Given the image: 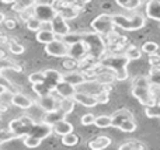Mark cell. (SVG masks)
<instances>
[{
  "mask_svg": "<svg viewBox=\"0 0 160 150\" xmlns=\"http://www.w3.org/2000/svg\"><path fill=\"white\" fill-rule=\"evenodd\" d=\"M131 94L142 104V105H153L156 103V97L152 93V84H150L148 76H136L132 80Z\"/></svg>",
  "mask_w": 160,
  "mask_h": 150,
  "instance_id": "6da1fadb",
  "label": "cell"
},
{
  "mask_svg": "<svg viewBox=\"0 0 160 150\" xmlns=\"http://www.w3.org/2000/svg\"><path fill=\"white\" fill-rule=\"evenodd\" d=\"M82 39L87 45V56L91 62H100V59L107 53V42L102 35L97 32H82Z\"/></svg>",
  "mask_w": 160,
  "mask_h": 150,
  "instance_id": "7a4b0ae2",
  "label": "cell"
},
{
  "mask_svg": "<svg viewBox=\"0 0 160 150\" xmlns=\"http://www.w3.org/2000/svg\"><path fill=\"white\" fill-rule=\"evenodd\" d=\"M129 59L125 55H107L105 53L101 59H100V65L105 69H110L115 75L117 81H125L128 79V70L127 66L129 63Z\"/></svg>",
  "mask_w": 160,
  "mask_h": 150,
  "instance_id": "3957f363",
  "label": "cell"
},
{
  "mask_svg": "<svg viewBox=\"0 0 160 150\" xmlns=\"http://www.w3.org/2000/svg\"><path fill=\"white\" fill-rule=\"evenodd\" d=\"M112 21L115 27H119L125 31H136L143 28L145 17L142 14H133L131 17H127L124 14H112Z\"/></svg>",
  "mask_w": 160,
  "mask_h": 150,
  "instance_id": "277c9868",
  "label": "cell"
},
{
  "mask_svg": "<svg viewBox=\"0 0 160 150\" xmlns=\"http://www.w3.org/2000/svg\"><path fill=\"white\" fill-rule=\"evenodd\" d=\"M34 123H35V121H34L32 118L27 117V115H22V117L10 121V123H8V131L16 138H24L30 133Z\"/></svg>",
  "mask_w": 160,
  "mask_h": 150,
  "instance_id": "5b68a950",
  "label": "cell"
},
{
  "mask_svg": "<svg viewBox=\"0 0 160 150\" xmlns=\"http://www.w3.org/2000/svg\"><path fill=\"white\" fill-rule=\"evenodd\" d=\"M91 28H93L94 32L100 34V35H108L110 32H112L114 28H115V24L112 21V14L102 13L97 16L91 21Z\"/></svg>",
  "mask_w": 160,
  "mask_h": 150,
  "instance_id": "8992f818",
  "label": "cell"
},
{
  "mask_svg": "<svg viewBox=\"0 0 160 150\" xmlns=\"http://www.w3.org/2000/svg\"><path fill=\"white\" fill-rule=\"evenodd\" d=\"M51 6L55 10V13L61 14L65 20H73L79 16V11L73 7L72 2L69 0H52Z\"/></svg>",
  "mask_w": 160,
  "mask_h": 150,
  "instance_id": "52a82bcc",
  "label": "cell"
},
{
  "mask_svg": "<svg viewBox=\"0 0 160 150\" xmlns=\"http://www.w3.org/2000/svg\"><path fill=\"white\" fill-rule=\"evenodd\" d=\"M55 14L56 13L51 3H35L32 7V16L37 17L41 22H51Z\"/></svg>",
  "mask_w": 160,
  "mask_h": 150,
  "instance_id": "ba28073f",
  "label": "cell"
},
{
  "mask_svg": "<svg viewBox=\"0 0 160 150\" xmlns=\"http://www.w3.org/2000/svg\"><path fill=\"white\" fill-rule=\"evenodd\" d=\"M45 52L53 58H65L68 56V45L63 39L55 38L49 44H45Z\"/></svg>",
  "mask_w": 160,
  "mask_h": 150,
  "instance_id": "9c48e42d",
  "label": "cell"
},
{
  "mask_svg": "<svg viewBox=\"0 0 160 150\" xmlns=\"http://www.w3.org/2000/svg\"><path fill=\"white\" fill-rule=\"evenodd\" d=\"M51 30H52V32L55 34V36L58 39H62V36H65L68 32H70V27L68 25L66 20L58 13L55 14V17L51 21Z\"/></svg>",
  "mask_w": 160,
  "mask_h": 150,
  "instance_id": "30bf717a",
  "label": "cell"
},
{
  "mask_svg": "<svg viewBox=\"0 0 160 150\" xmlns=\"http://www.w3.org/2000/svg\"><path fill=\"white\" fill-rule=\"evenodd\" d=\"M68 56L75 59V60H82L83 58H86L87 56V45L84 44V41L80 39V41L68 45Z\"/></svg>",
  "mask_w": 160,
  "mask_h": 150,
  "instance_id": "8fae6325",
  "label": "cell"
},
{
  "mask_svg": "<svg viewBox=\"0 0 160 150\" xmlns=\"http://www.w3.org/2000/svg\"><path fill=\"white\" fill-rule=\"evenodd\" d=\"M42 73H44V81H42V84L52 93L55 90L56 84L62 80V73L55 69H47Z\"/></svg>",
  "mask_w": 160,
  "mask_h": 150,
  "instance_id": "7c38bea8",
  "label": "cell"
},
{
  "mask_svg": "<svg viewBox=\"0 0 160 150\" xmlns=\"http://www.w3.org/2000/svg\"><path fill=\"white\" fill-rule=\"evenodd\" d=\"M51 133H52V126L51 125H48V123H45V122H35L28 135L37 138V139H39V140H44L45 138H48Z\"/></svg>",
  "mask_w": 160,
  "mask_h": 150,
  "instance_id": "4fadbf2b",
  "label": "cell"
},
{
  "mask_svg": "<svg viewBox=\"0 0 160 150\" xmlns=\"http://www.w3.org/2000/svg\"><path fill=\"white\" fill-rule=\"evenodd\" d=\"M73 100H75V103H78L83 107H88V108L98 105L97 100H96V95L88 94V93H84V91H80V90H76V93L73 94Z\"/></svg>",
  "mask_w": 160,
  "mask_h": 150,
  "instance_id": "5bb4252c",
  "label": "cell"
},
{
  "mask_svg": "<svg viewBox=\"0 0 160 150\" xmlns=\"http://www.w3.org/2000/svg\"><path fill=\"white\" fill-rule=\"evenodd\" d=\"M37 104H38L45 112L56 109L59 107V101L56 100V97L52 93H49V94H47V95H41V97L38 98V101H37Z\"/></svg>",
  "mask_w": 160,
  "mask_h": 150,
  "instance_id": "9a60e30c",
  "label": "cell"
},
{
  "mask_svg": "<svg viewBox=\"0 0 160 150\" xmlns=\"http://www.w3.org/2000/svg\"><path fill=\"white\" fill-rule=\"evenodd\" d=\"M62 80L72 84V86H75L78 89V86H80L82 83L86 81V77L80 70H70L68 73H62Z\"/></svg>",
  "mask_w": 160,
  "mask_h": 150,
  "instance_id": "2e32d148",
  "label": "cell"
},
{
  "mask_svg": "<svg viewBox=\"0 0 160 150\" xmlns=\"http://www.w3.org/2000/svg\"><path fill=\"white\" fill-rule=\"evenodd\" d=\"M10 104H13V105H16L17 108H21V109H28L34 105L31 98H28L27 95L21 94V93H17V91L13 93V95H11Z\"/></svg>",
  "mask_w": 160,
  "mask_h": 150,
  "instance_id": "e0dca14e",
  "label": "cell"
},
{
  "mask_svg": "<svg viewBox=\"0 0 160 150\" xmlns=\"http://www.w3.org/2000/svg\"><path fill=\"white\" fill-rule=\"evenodd\" d=\"M52 93H56L61 98H66V97H73V94L76 93V87L72 86V84L66 83V81L61 80L58 84H56L55 90Z\"/></svg>",
  "mask_w": 160,
  "mask_h": 150,
  "instance_id": "ac0fdd59",
  "label": "cell"
},
{
  "mask_svg": "<svg viewBox=\"0 0 160 150\" xmlns=\"http://www.w3.org/2000/svg\"><path fill=\"white\" fill-rule=\"evenodd\" d=\"M66 118V114H65L63 111H62L61 108H56V109H52V111H48V112H45V115H44V119H42V122H45V123H48V125H51L52 126L53 123H56V122H59V121H62V119H65Z\"/></svg>",
  "mask_w": 160,
  "mask_h": 150,
  "instance_id": "d6986e66",
  "label": "cell"
},
{
  "mask_svg": "<svg viewBox=\"0 0 160 150\" xmlns=\"http://www.w3.org/2000/svg\"><path fill=\"white\" fill-rule=\"evenodd\" d=\"M127 119H133L132 112L127 108H121V109L115 111L112 115H111V126L117 128L118 123H121L122 121H127Z\"/></svg>",
  "mask_w": 160,
  "mask_h": 150,
  "instance_id": "ffe728a7",
  "label": "cell"
},
{
  "mask_svg": "<svg viewBox=\"0 0 160 150\" xmlns=\"http://www.w3.org/2000/svg\"><path fill=\"white\" fill-rule=\"evenodd\" d=\"M146 16L152 20L160 21V0H149L146 3Z\"/></svg>",
  "mask_w": 160,
  "mask_h": 150,
  "instance_id": "44dd1931",
  "label": "cell"
},
{
  "mask_svg": "<svg viewBox=\"0 0 160 150\" xmlns=\"http://www.w3.org/2000/svg\"><path fill=\"white\" fill-rule=\"evenodd\" d=\"M52 132L59 135V136H63V135L69 133V132H73V125L70 122H68V121L62 119L52 125Z\"/></svg>",
  "mask_w": 160,
  "mask_h": 150,
  "instance_id": "7402d4cb",
  "label": "cell"
},
{
  "mask_svg": "<svg viewBox=\"0 0 160 150\" xmlns=\"http://www.w3.org/2000/svg\"><path fill=\"white\" fill-rule=\"evenodd\" d=\"M111 145V139L108 136H97L88 142V148L93 150H101Z\"/></svg>",
  "mask_w": 160,
  "mask_h": 150,
  "instance_id": "603a6c76",
  "label": "cell"
},
{
  "mask_svg": "<svg viewBox=\"0 0 160 150\" xmlns=\"http://www.w3.org/2000/svg\"><path fill=\"white\" fill-rule=\"evenodd\" d=\"M35 38H37V41L41 42V44H49L56 36H55V34L52 32V30H49V28H41V30L37 31Z\"/></svg>",
  "mask_w": 160,
  "mask_h": 150,
  "instance_id": "cb8c5ba5",
  "label": "cell"
},
{
  "mask_svg": "<svg viewBox=\"0 0 160 150\" xmlns=\"http://www.w3.org/2000/svg\"><path fill=\"white\" fill-rule=\"evenodd\" d=\"M6 70H14V72L20 73L22 72V67L17 65L16 62H13L11 59L2 58L0 59V75H3V72H6Z\"/></svg>",
  "mask_w": 160,
  "mask_h": 150,
  "instance_id": "d4e9b609",
  "label": "cell"
},
{
  "mask_svg": "<svg viewBox=\"0 0 160 150\" xmlns=\"http://www.w3.org/2000/svg\"><path fill=\"white\" fill-rule=\"evenodd\" d=\"M75 104L76 103H75V100H73V97L61 98V100H59V108L66 115H69L70 112H73V109H75Z\"/></svg>",
  "mask_w": 160,
  "mask_h": 150,
  "instance_id": "484cf974",
  "label": "cell"
},
{
  "mask_svg": "<svg viewBox=\"0 0 160 150\" xmlns=\"http://www.w3.org/2000/svg\"><path fill=\"white\" fill-rule=\"evenodd\" d=\"M35 3H37V0H16V2L13 3V7L11 8H13V11L20 13V11H22V10L34 7Z\"/></svg>",
  "mask_w": 160,
  "mask_h": 150,
  "instance_id": "4316f807",
  "label": "cell"
},
{
  "mask_svg": "<svg viewBox=\"0 0 160 150\" xmlns=\"http://www.w3.org/2000/svg\"><path fill=\"white\" fill-rule=\"evenodd\" d=\"M148 79H149L152 86L160 87V66H150Z\"/></svg>",
  "mask_w": 160,
  "mask_h": 150,
  "instance_id": "83f0119b",
  "label": "cell"
},
{
  "mask_svg": "<svg viewBox=\"0 0 160 150\" xmlns=\"http://www.w3.org/2000/svg\"><path fill=\"white\" fill-rule=\"evenodd\" d=\"M115 3L125 10H136L142 6V0H115Z\"/></svg>",
  "mask_w": 160,
  "mask_h": 150,
  "instance_id": "f1b7e54d",
  "label": "cell"
},
{
  "mask_svg": "<svg viewBox=\"0 0 160 150\" xmlns=\"http://www.w3.org/2000/svg\"><path fill=\"white\" fill-rule=\"evenodd\" d=\"M97 128L100 129H105V128H110L111 126V115H100L94 119V123Z\"/></svg>",
  "mask_w": 160,
  "mask_h": 150,
  "instance_id": "f546056e",
  "label": "cell"
},
{
  "mask_svg": "<svg viewBox=\"0 0 160 150\" xmlns=\"http://www.w3.org/2000/svg\"><path fill=\"white\" fill-rule=\"evenodd\" d=\"M145 114L148 118H160V104L155 103L153 105L145 107Z\"/></svg>",
  "mask_w": 160,
  "mask_h": 150,
  "instance_id": "4dcf8cb0",
  "label": "cell"
},
{
  "mask_svg": "<svg viewBox=\"0 0 160 150\" xmlns=\"http://www.w3.org/2000/svg\"><path fill=\"white\" fill-rule=\"evenodd\" d=\"M117 128L119 129V131L122 132H135L136 131V123L133 119H127V121H122L121 123H118V126Z\"/></svg>",
  "mask_w": 160,
  "mask_h": 150,
  "instance_id": "1f68e13d",
  "label": "cell"
},
{
  "mask_svg": "<svg viewBox=\"0 0 160 150\" xmlns=\"http://www.w3.org/2000/svg\"><path fill=\"white\" fill-rule=\"evenodd\" d=\"M129 60H136V59H141L142 58V51L136 46H129L124 53Z\"/></svg>",
  "mask_w": 160,
  "mask_h": 150,
  "instance_id": "d6a6232c",
  "label": "cell"
},
{
  "mask_svg": "<svg viewBox=\"0 0 160 150\" xmlns=\"http://www.w3.org/2000/svg\"><path fill=\"white\" fill-rule=\"evenodd\" d=\"M62 143L65 146H76L79 143V136L75 135L73 132H69V133L62 136Z\"/></svg>",
  "mask_w": 160,
  "mask_h": 150,
  "instance_id": "836d02e7",
  "label": "cell"
},
{
  "mask_svg": "<svg viewBox=\"0 0 160 150\" xmlns=\"http://www.w3.org/2000/svg\"><path fill=\"white\" fill-rule=\"evenodd\" d=\"M25 25H27V28L30 31H38V30H41L42 28V22L39 21L38 18H37V17H30V18L27 20V21H25Z\"/></svg>",
  "mask_w": 160,
  "mask_h": 150,
  "instance_id": "e575fe53",
  "label": "cell"
},
{
  "mask_svg": "<svg viewBox=\"0 0 160 150\" xmlns=\"http://www.w3.org/2000/svg\"><path fill=\"white\" fill-rule=\"evenodd\" d=\"M8 51H10L11 53H14V55H22L25 48L22 46L21 44H18L17 41L11 39V41H8Z\"/></svg>",
  "mask_w": 160,
  "mask_h": 150,
  "instance_id": "d590c367",
  "label": "cell"
},
{
  "mask_svg": "<svg viewBox=\"0 0 160 150\" xmlns=\"http://www.w3.org/2000/svg\"><path fill=\"white\" fill-rule=\"evenodd\" d=\"M158 49H159V45L156 44V42H153V41H148V42H145V44L142 45V48H141L142 52L148 53V55L156 53V52H158Z\"/></svg>",
  "mask_w": 160,
  "mask_h": 150,
  "instance_id": "8d00e7d4",
  "label": "cell"
},
{
  "mask_svg": "<svg viewBox=\"0 0 160 150\" xmlns=\"http://www.w3.org/2000/svg\"><path fill=\"white\" fill-rule=\"evenodd\" d=\"M62 39L65 41L66 45H70V44H73V42L82 39V32H72V31H70V32H68L65 36H62Z\"/></svg>",
  "mask_w": 160,
  "mask_h": 150,
  "instance_id": "74e56055",
  "label": "cell"
},
{
  "mask_svg": "<svg viewBox=\"0 0 160 150\" xmlns=\"http://www.w3.org/2000/svg\"><path fill=\"white\" fill-rule=\"evenodd\" d=\"M127 149H146V146L143 143L138 142V140H131V142L127 143H122L119 146V150H127Z\"/></svg>",
  "mask_w": 160,
  "mask_h": 150,
  "instance_id": "f35d334b",
  "label": "cell"
},
{
  "mask_svg": "<svg viewBox=\"0 0 160 150\" xmlns=\"http://www.w3.org/2000/svg\"><path fill=\"white\" fill-rule=\"evenodd\" d=\"M22 142H24V145L27 146V148H37V146L41 145L42 140H39V139H37V138L27 135V136L22 138Z\"/></svg>",
  "mask_w": 160,
  "mask_h": 150,
  "instance_id": "ab89813d",
  "label": "cell"
},
{
  "mask_svg": "<svg viewBox=\"0 0 160 150\" xmlns=\"http://www.w3.org/2000/svg\"><path fill=\"white\" fill-rule=\"evenodd\" d=\"M28 81L31 84H37V83H42L44 81V73L42 72H34L28 76Z\"/></svg>",
  "mask_w": 160,
  "mask_h": 150,
  "instance_id": "60d3db41",
  "label": "cell"
},
{
  "mask_svg": "<svg viewBox=\"0 0 160 150\" xmlns=\"http://www.w3.org/2000/svg\"><path fill=\"white\" fill-rule=\"evenodd\" d=\"M94 119H96V115H93V114L88 112V114H84L82 118H80V122H82V125L88 126V125H93Z\"/></svg>",
  "mask_w": 160,
  "mask_h": 150,
  "instance_id": "b9f144b4",
  "label": "cell"
},
{
  "mask_svg": "<svg viewBox=\"0 0 160 150\" xmlns=\"http://www.w3.org/2000/svg\"><path fill=\"white\" fill-rule=\"evenodd\" d=\"M96 100L97 104H107L110 101V97H108V93L107 91H100L96 94Z\"/></svg>",
  "mask_w": 160,
  "mask_h": 150,
  "instance_id": "7bdbcfd3",
  "label": "cell"
},
{
  "mask_svg": "<svg viewBox=\"0 0 160 150\" xmlns=\"http://www.w3.org/2000/svg\"><path fill=\"white\" fill-rule=\"evenodd\" d=\"M65 58H66V60L63 62V67H65V69L73 70L75 67H78V60H75V59L69 58V56H65Z\"/></svg>",
  "mask_w": 160,
  "mask_h": 150,
  "instance_id": "ee69618b",
  "label": "cell"
},
{
  "mask_svg": "<svg viewBox=\"0 0 160 150\" xmlns=\"http://www.w3.org/2000/svg\"><path fill=\"white\" fill-rule=\"evenodd\" d=\"M149 65L150 66H160V55H158V52L149 55Z\"/></svg>",
  "mask_w": 160,
  "mask_h": 150,
  "instance_id": "f6af8a7d",
  "label": "cell"
},
{
  "mask_svg": "<svg viewBox=\"0 0 160 150\" xmlns=\"http://www.w3.org/2000/svg\"><path fill=\"white\" fill-rule=\"evenodd\" d=\"M20 18L22 20V21H27L28 18H30V17H32V7L31 8H27V10H22V11H20Z\"/></svg>",
  "mask_w": 160,
  "mask_h": 150,
  "instance_id": "bcb514c9",
  "label": "cell"
},
{
  "mask_svg": "<svg viewBox=\"0 0 160 150\" xmlns=\"http://www.w3.org/2000/svg\"><path fill=\"white\" fill-rule=\"evenodd\" d=\"M3 24L6 25V28H7V30H14V28L17 27V21H16V20H13V18H4Z\"/></svg>",
  "mask_w": 160,
  "mask_h": 150,
  "instance_id": "7dc6e473",
  "label": "cell"
},
{
  "mask_svg": "<svg viewBox=\"0 0 160 150\" xmlns=\"http://www.w3.org/2000/svg\"><path fill=\"white\" fill-rule=\"evenodd\" d=\"M152 93L155 94V97H156V103L160 104V87L152 86Z\"/></svg>",
  "mask_w": 160,
  "mask_h": 150,
  "instance_id": "c3c4849f",
  "label": "cell"
},
{
  "mask_svg": "<svg viewBox=\"0 0 160 150\" xmlns=\"http://www.w3.org/2000/svg\"><path fill=\"white\" fill-rule=\"evenodd\" d=\"M91 0H76V3H79V4H88V3H90Z\"/></svg>",
  "mask_w": 160,
  "mask_h": 150,
  "instance_id": "681fc988",
  "label": "cell"
},
{
  "mask_svg": "<svg viewBox=\"0 0 160 150\" xmlns=\"http://www.w3.org/2000/svg\"><path fill=\"white\" fill-rule=\"evenodd\" d=\"M0 2H2V3H6V4H13L16 0H0Z\"/></svg>",
  "mask_w": 160,
  "mask_h": 150,
  "instance_id": "f907efd6",
  "label": "cell"
},
{
  "mask_svg": "<svg viewBox=\"0 0 160 150\" xmlns=\"http://www.w3.org/2000/svg\"><path fill=\"white\" fill-rule=\"evenodd\" d=\"M4 18H6V16L2 13V11H0V24H3V21H4Z\"/></svg>",
  "mask_w": 160,
  "mask_h": 150,
  "instance_id": "816d5d0a",
  "label": "cell"
},
{
  "mask_svg": "<svg viewBox=\"0 0 160 150\" xmlns=\"http://www.w3.org/2000/svg\"><path fill=\"white\" fill-rule=\"evenodd\" d=\"M4 90H6V89H4V87H3V86H2V84H0V94H2V93L4 91Z\"/></svg>",
  "mask_w": 160,
  "mask_h": 150,
  "instance_id": "f5cc1de1",
  "label": "cell"
},
{
  "mask_svg": "<svg viewBox=\"0 0 160 150\" xmlns=\"http://www.w3.org/2000/svg\"><path fill=\"white\" fill-rule=\"evenodd\" d=\"M2 58H6V56H4V53H3V51H0V59Z\"/></svg>",
  "mask_w": 160,
  "mask_h": 150,
  "instance_id": "db71d44e",
  "label": "cell"
}]
</instances>
